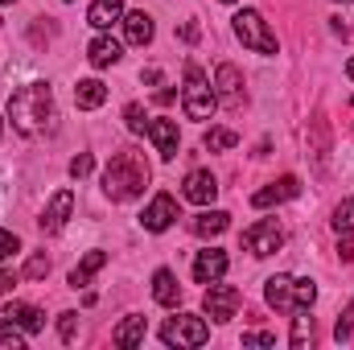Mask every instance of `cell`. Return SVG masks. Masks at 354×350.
Returning a JSON list of instances; mask_svg holds the SVG:
<instances>
[{
    "instance_id": "6da1fadb",
    "label": "cell",
    "mask_w": 354,
    "mask_h": 350,
    "mask_svg": "<svg viewBox=\"0 0 354 350\" xmlns=\"http://www.w3.org/2000/svg\"><path fill=\"white\" fill-rule=\"evenodd\" d=\"M8 120L21 136H41L54 124V91L46 83H29V87L12 91L8 99Z\"/></svg>"
},
{
    "instance_id": "7a4b0ae2",
    "label": "cell",
    "mask_w": 354,
    "mask_h": 350,
    "mask_svg": "<svg viewBox=\"0 0 354 350\" xmlns=\"http://www.w3.org/2000/svg\"><path fill=\"white\" fill-rule=\"evenodd\" d=\"M145 185H149V161H145L140 153L124 149V153H115V157L107 161V169H103V194H107L111 202L140 198Z\"/></svg>"
},
{
    "instance_id": "3957f363",
    "label": "cell",
    "mask_w": 354,
    "mask_h": 350,
    "mask_svg": "<svg viewBox=\"0 0 354 350\" xmlns=\"http://www.w3.org/2000/svg\"><path fill=\"white\" fill-rule=\"evenodd\" d=\"M264 301L280 313H297V309H309L317 301V284L313 280H292V276H272L264 284Z\"/></svg>"
},
{
    "instance_id": "277c9868",
    "label": "cell",
    "mask_w": 354,
    "mask_h": 350,
    "mask_svg": "<svg viewBox=\"0 0 354 350\" xmlns=\"http://www.w3.org/2000/svg\"><path fill=\"white\" fill-rule=\"evenodd\" d=\"M181 107L189 120H210L214 107H218V95L210 87V79L202 75V66H185V91H181Z\"/></svg>"
},
{
    "instance_id": "5b68a950",
    "label": "cell",
    "mask_w": 354,
    "mask_h": 350,
    "mask_svg": "<svg viewBox=\"0 0 354 350\" xmlns=\"http://www.w3.org/2000/svg\"><path fill=\"white\" fill-rule=\"evenodd\" d=\"M231 21H235V37H239L248 50H256V54H276V33L264 25V17H260L256 8H243V12H235Z\"/></svg>"
},
{
    "instance_id": "8992f818",
    "label": "cell",
    "mask_w": 354,
    "mask_h": 350,
    "mask_svg": "<svg viewBox=\"0 0 354 350\" xmlns=\"http://www.w3.org/2000/svg\"><path fill=\"white\" fill-rule=\"evenodd\" d=\"M161 338H165V347H202L210 338V326L194 313H177L161 326Z\"/></svg>"
},
{
    "instance_id": "52a82bcc",
    "label": "cell",
    "mask_w": 354,
    "mask_h": 350,
    "mask_svg": "<svg viewBox=\"0 0 354 350\" xmlns=\"http://www.w3.org/2000/svg\"><path fill=\"white\" fill-rule=\"evenodd\" d=\"M243 248L252 252V256H272V252H280L284 248V231H280V223H272V219H264V223H252L248 231H243Z\"/></svg>"
},
{
    "instance_id": "ba28073f",
    "label": "cell",
    "mask_w": 354,
    "mask_h": 350,
    "mask_svg": "<svg viewBox=\"0 0 354 350\" xmlns=\"http://www.w3.org/2000/svg\"><path fill=\"white\" fill-rule=\"evenodd\" d=\"M239 288H231V284H218V280H210L206 284V313L214 317V322H231L235 317V309H239Z\"/></svg>"
},
{
    "instance_id": "9c48e42d",
    "label": "cell",
    "mask_w": 354,
    "mask_h": 350,
    "mask_svg": "<svg viewBox=\"0 0 354 350\" xmlns=\"http://www.w3.org/2000/svg\"><path fill=\"white\" fill-rule=\"evenodd\" d=\"M25 330V334H37L41 326H46V313L41 309H33V305H21V301H12V305H0V330Z\"/></svg>"
},
{
    "instance_id": "30bf717a",
    "label": "cell",
    "mask_w": 354,
    "mask_h": 350,
    "mask_svg": "<svg viewBox=\"0 0 354 350\" xmlns=\"http://www.w3.org/2000/svg\"><path fill=\"white\" fill-rule=\"evenodd\" d=\"M177 219V202L174 194H157L149 206H145V214H140V227L145 231H153V235H161V231H169Z\"/></svg>"
},
{
    "instance_id": "8fae6325",
    "label": "cell",
    "mask_w": 354,
    "mask_h": 350,
    "mask_svg": "<svg viewBox=\"0 0 354 350\" xmlns=\"http://www.w3.org/2000/svg\"><path fill=\"white\" fill-rule=\"evenodd\" d=\"M301 194V181L292 174H284L280 181H272V185H264V190H256L252 194V206L256 210H268V206H276V202H288V198H297Z\"/></svg>"
},
{
    "instance_id": "7c38bea8",
    "label": "cell",
    "mask_w": 354,
    "mask_h": 350,
    "mask_svg": "<svg viewBox=\"0 0 354 350\" xmlns=\"http://www.w3.org/2000/svg\"><path fill=\"white\" fill-rule=\"evenodd\" d=\"M71 210H75V194H71V190H58V194L50 198L46 214L37 219V223H41V231H46V235L62 231V227H66V219H71Z\"/></svg>"
},
{
    "instance_id": "4fadbf2b",
    "label": "cell",
    "mask_w": 354,
    "mask_h": 350,
    "mask_svg": "<svg viewBox=\"0 0 354 350\" xmlns=\"http://www.w3.org/2000/svg\"><path fill=\"white\" fill-rule=\"evenodd\" d=\"M181 194H185L194 206H210V202H214V194H218V181H214V174H206V169H194V174L185 177Z\"/></svg>"
},
{
    "instance_id": "5bb4252c",
    "label": "cell",
    "mask_w": 354,
    "mask_h": 350,
    "mask_svg": "<svg viewBox=\"0 0 354 350\" xmlns=\"http://www.w3.org/2000/svg\"><path fill=\"white\" fill-rule=\"evenodd\" d=\"M223 272H227V252H218V248L198 252V260H194V280H198V284L223 280Z\"/></svg>"
},
{
    "instance_id": "9a60e30c",
    "label": "cell",
    "mask_w": 354,
    "mask_h": 350,
    "mask_svg": "<svg viewBox=\"0 0 354 350\" xmlns=\"http://www.w3.org/2000/svg\"><path fill=\"white\" fill-rule=\"evenodd\" d=\"M87 21H91V29L107 33V29H111L115 21H124V0H91Z\"/></svg>"
},
{
    "instance_id": "2e32d148",
    "label": "cell",
    "mask_w": 354,
    "mask_h": 350,
    "mask_svg": "<svg viewBox=\"0 0 354 350\" xmlns=\"http://www.w3.org/2000/svg\"><path fill=\"white\" fill-rule=\"evenodd\" d=\"M214 95L227 99V103H239V99H243V75H239L231 62H223V66L214 71Z\"/></svg>"
},
{
    "instance_id": "e0dca14e",
    "label": "cell",
    "mask_w": 354,
    "mask_h": 350,
    "mask_svg": "<svg viewBox=\"0 0 354 350\" xmlns=\"http://www.w3.org/2000/svg\"><path fill=\"white\" fill-rule=\"evenodd\" d=\"M149 140L157 145V153H161L165 161L177 157V124L174 120H149Z\"/></svg>"
},
{
    "instance_id": "ac0fdd59",
    "label": "cell",
    "mask_w": 354,
    "mask_h": 350,
    "mask_svg": "<svg viewBox=\"0 0 354 350\" xmlns=\"http://www.w3.org/2000/svg\"><path fill=\"white\" fill-rule=\"evenodd\" d=\"M120 54H124V50H120V42H115V37H107V33H99V37L87 46V58H91V66H95V71L115 66V62H120Z\"/></svg>"
},
{
    "instance_id": "d6986e66",
    "label": "cell",
    "mask_w": 354,
    "mask_h": 350,
    "mask_svg": "<svg viewBox=\"0 0 354 350\" xmlns=\"http://www.w3.org/2000/svg\"><path fill=\"white\" fill-rule=\"evenodd\" d=\"M124 37L132 42V46H149L153 42V17L145 12V8H136V12H124Z\"/></svg>"
},
{
    "instance_id": "ffe728a7",
    "label": "cell",
    "mask_w": 354,
    "mask_h": 350,
    "mask_svg": "<svg viewBox=\"0 0 354 350\" xmlns=\"http://www.w3.org/2000/svg\"><path fill=\"white\" fill-rule=\"evenodd\" d=\"M145 330H149V326H145V317H140V313H128V317L115 326L111 342H115V347H124V350H132V347H140V342H145Z\"/></svg>"
},
{
    "instance_id": "44dd1931",
    "label": "cell",
    "mask_w": 354,
    "mask_h": 350,
    "mask_svg": "<svg viewBox=\"0 0 354 350\" xmlns=\"http://www.w3.org/2000/svg\"><path fill=\"white\" fill-rule=\"evenodd\" d=\"M153 297H157V305H177L181 301V284H177V276L169 268L153 272Z\"/></svg>"
},
{
    "instance_id": "7402d4cb",
    "label": "cell",
    "mask_w": 354,
    "mask_h": 350,
    "mask_svg": "<svg viewBox=\"0 0 354 350\" xmlns=\"http://www.w3.org/2000/svg\"><path fill=\"white\" fill-rule=\"evenodd\" d=\"M227 227H231V214H227V210H206V214L194 219V235H198V239H214V235H223Z\"/></svg>"
},
{
    "instance_id": "603a6c76",
    "label": "cell",
    "mask_w": 354,
    "mask_h": 350,
    "mask_svg": "<svg viewBox=\"0 0 354 350\" xmlns=\"http://www.w3.org/2000/svg\"><path fill=\"white\" fill-rule=\"evenodd\" d=\"M103 99H107V87H103L99 79H83V83L75 87V103H79L83 111H95V107H103Z\"/></svg>"
},
{
    "instance_id": "cb8c5ba5",
    "label": "cell",
    "mask_w": 354,
    "mask_h": 350,
    "mask_svg": "<svg viewBox=\"0 0 354 350\" xmlns=\"http://www.w3.org/2000/svg\"><path fill=\"white\" fill-rule=\"evenodd\" d=\"M103 264H107V252H87V256H83V264L71 272V288H87L91 276H95Z\"/></svg>"
},
{
    "instance_id": "d4e9b609",
    "label": "cell",
    "mask_w": 354,
    "mask_h": 350,
    "mask_svg": "<svg viewBox=\"0 0 354 350\" xmlns=\"http://www.w3.org/2000/svg\"><path fill=\"white\" fill-rule=\"evenodd\" d=\"M288 342L292 350H305L313 342V317H309V309H297V317H292V334H288Z\"/></svg>"
},
{
    "instance_id": "484cf974",
    "label": "cell",
    "mask_w": 354,
    "mask_h": 350,
    "mask_svg": "<svg viewBox=\"0 0 354 350\" xmlns=\"http://www.w3.org/2000/svg\"><path fill=\"white\" fill-rule=\"evenodd\" d=\"M202 145H206L210 153H223V149H235V145H239V136H235L231 128H210V132L202 136Z\"/></svg>"
},
{
    "instance_id": "4316f807",
    "label": "cell",
    "mask_w": 354,
    "mask_h": 350,
    "mask_svg": "<svg viewBox=\"0 0 354 350\" xmlns=\"http://www.w3.org/2000/svg\"><path fill=\"white\" fill-rule=\"evenodd\" d=\"M334 231H338V235H354V202L351 198L334 206Z\"/></svg>"
},
{
    "instance_id": "83f0119b",
    "label": "cell",
    "mask_w": 354,
    "mask_h": 350,
    "mask_svg": "<svg viewBox=\"0 0 354 350\" xmlns=\"http://www.w3.org/2000/svg\"><path fill=\"white\" fill-rule=\"evenodd\" d=\"M124 124H128V132H136V136H140V132H149L145 107H140V103H128V107H124Z\"/></svg>"
},
{
    "instance_id": "f1b7e54d",
    "label": "cell",
    "mask_w": 354,
    "mask_h": 350,
    "mask_svg": "<svg viewBox=\"0 0 354 350\" xmlns=\"http://www.w3.org/2000/svg\"><path fill=\"white\" fill-rule=\"evenodd\" d=\"M25 276H29V280H46V276H50V256H46V252H33V256L25 260Z\"/></svg>"
},
{
    "instance_id": "f546056e",
    "label": "cell",
    "mask_w": 354,
    "mask_h": 350,
    "mask_svg": "<svg viewBox=\"0 0 354 350\" xmlns=\"http://www.w3.org/2000/svg\"><path fill=\"white\" fill-rule=\"evenodd\" d=\"M58 334H62V342H75V334H79V313H62V317H58Z\"/></svg>"
},
{
    "instance_id": "4dcf8cb0",
    "label": "cell",
    "mask_w": 354,
    "mask_h": 350,
    "mask_svg": "<svg viewBox=\"0 0 354 350\" xmlns=\"http://www.w3.org/2000/svg\"><path fill=\"white\" fill-rule=\"evenodd\" d=\"M17 252H21V239L0 227V260H8V256H17Z\"/></svg>"
},
{
    "instance_id": "1f68e13d",
    "label": "cell",
    "mask_w": 354,
    "mask_h": 350,
    "mask_svg": "<svg viewBox=\"0 0 354 350\" xmlns=\"http://www.w3.org/2000/svg\"><path fill=\"white\" fill-rule=\"evenodd\" d=\"M91 169H95V157H91V153H79V157L71 161V177H87Z\"/></svg>"
},
{
    "instance_id": "d6a6232c",
    "label": "cell",
    "mask_w": 354,
    "mask_h": 350,
    "mask_svg": "<svg viewBox=\"0 0 354 350\" xmlns=\"http://www.w3.org/2000/svg\"><path fill=\"white\" fill-rule=\"evenodd\" d=\"M243 347H276L272 334H243Z\"/></svg>"
},
{
    "instance_id": "836d02e7",
    "label": "cell",
    "mask_w": 354,
    "mask_h": 350,
    "mask_svg": "<svg viewBox=\"0 0 354 350\" xmlns=\"http://www.w3.org/2000/svg\"><path fill=\"white\" fill-rule=\"evenodd\" d=\"M21 347H25L21 334H0V350H21Z\"/></svg>"
},
{
    "instance_id": "e575fe53",
    "label": "cell",
    "mask_w": 354,
    "mask_h": 350,
    "mask_svg": "<svg viewBox=\"0 0 354 350\" xmlns=\"http://www.w3.org/2000/svg\"><path fill=\"white\" fill-rule=\"evenodd\" d=\"M12 284H17V276H12V272H0V293H8Z\"/></svg>"
},
{
    "instance_id": "d590c367",
    "label": "cell",
    "mask_w": 354,
    "mask_h": 350,
    "mask_svg": "<svg viewBox=\"0 0 354 350\" xmlns=\"http://www.w3.org/2000/svg\"><path fill=\"white\" fill-rule=\"evenodd\" d=\"M338 252H342V260H346V264L354 260V248H351V243H346V239H342V243H338Z\"/></svg>"
},
{
    "instance_id": "8d00e7d4",
    "label": "cell",
    "mask_w": 354,
    "mask_h": 350,
    "mask_svg": "<svg viewBox=\"0 0 354 350\" xmlns=\"http://www.w3.org/2000/svg\"><path fill=\"white\" fill-rule=\"evenodd\" d=\"M346 75H351V79H354V58H351V62H346Z\"/></svg>"
},
{
    "instance_id": "74e56055",
    "label": "cell",
    "mask_w": 354,
    "mask_h": 350,
    "mask_svg": "<svg viewBox=\"0 0 354 350\" xmlns=\"http://www.w3.org/2000/svg\"><path fill=\"white\" fill-rule=\"evenodd\" d=\"M346 317H351V322H354V301H351V313H346Z\"/></svg>"
},
{
    "instance_id": "f35d334b",
    "label": "cell",
    "mask_w": 354,
    "mask_h": 350,
    "mask_svg": "<svg viewBox=\"0 0 354 350\" xmlns=\"http://www.w3.org/2000/svg\"><path fill=\"white\" fill-rule=\"evenodd\" d=\"M338 4H351V0H338Z\"/></svg>"
},
{
    "instance_id": "ab89813d",
    "label": "cell",
    "mask_w": 354,
    "mask_h": 350,
    "mask_svg": "<svg viewBox=\"0 0 354 350\" xmlns=\"http://www.w3.org/2000/svg\"><path fill=\"white\" fill-rule=\"evenodd\" d=\"M0 132H4V120H0Z\"/></svg>"
},
{
    "instance_id": "60d3db41",
    "label": "cell",
    "mask_w": 354,
    "mask_h": 350,
    "mask_svg": "<svg viewBox=\"0 0 354 350\" xmlns=\"http://www.w3.org/2000/svg\"><path fill=\"white\" fill-rule=\"evenodd\" d=\"M223 4H235V0H223Z\"/></svg>"
},
{
    "instance_id": "b9f144b4",
    "label": "cell",
    "mask_w": 354,
    "mask_h": 350,
    "mask_svg": "<svg viewBox=\"0 0 354 350\" xmlns=\"http://www.w3.org/2000/svg\"><path fill=\"white\" fill-rule=\"evenodd\" d=\"M0 4H12V0H0Z\"/></svg>"
}]
</instances>
